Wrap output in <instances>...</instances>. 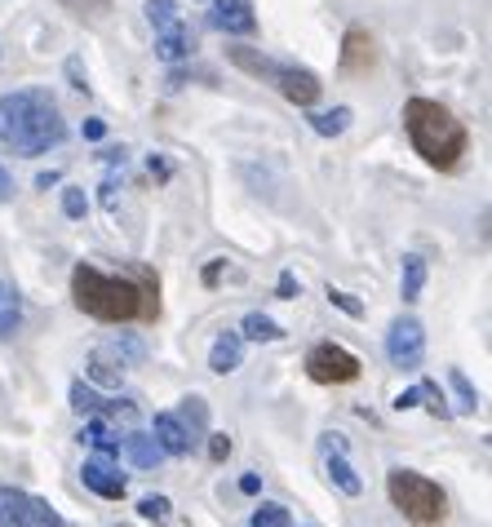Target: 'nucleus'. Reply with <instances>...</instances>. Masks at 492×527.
<instances>
[{
    "label": "nucleus",
    "mask_w": 492,
    "mask_h": 527,
    "mask_svg": "<svg viewBox=\"0 0 492 527\" xmlns=\"http://www.w3.org/2000/svg\"><path fill=\"white\" fill-rule=\"evenodd\" d=\"M71 302L98 324H156L160 319V284L156 271L133 266L129 275H107L80 262L71 271Z\"/></svg>",
    "instance_id": "1"
},
{
    "label": "nucleus",
    "mask_w": 492,
    "mask_h": 527,
    "mask_svg": "<svg viewBox=\"0 0 492 527\" xmlns=\"http://www.w3.org/2000/svg\"><path fill=\"white\" fill-rule=\"evenodd\" d=\"M63 138H67V120L49 89L0 93V151L36 160V155L63 147Z\"/></svg>",
    "instance_id": "2"
},
{
    "label": "nucleus",
    "mask_w": 492,
    "mask_h": 527,
    "mask_svg": "<svg viewBox=\"0 0 492 527\" xmlns=\"http://www.w3.org/2000/svg\"><path fill=\"white\" fill-rule=\"evenodd\" d=\"M404 133H408V142H413V151L439 173H453L470 151L466 124L435 98H408L404 102Z\"/></svg>",
    "instance_id": "3"
},
{
    "label": "nucleus",
    "mask_w": 492,
    "mask_h": 527,
    "mask_svg": "<svg viewBox=\"0 0 492 527\" xmlns=\"http://www.w3.org/2000/svg\"><path fill=\"white\" fill-rule=\"evenodd\" d=\"M386 488H391V505L413 527H444L448 496L435 479H426V474H417V470H391Z\"/></svg>",
    "instance_id": "4"
},
{
    "label": "nucleus",
    "mask_w": 492,
    "mask_h": 527,
    "mask_svg": "<svg viewBox=\"0 0 492 527\" xmlns=\"http://www.w3.org/2000/svg\"><path fill=\"white\" fill-rule=\"evenodd\" d=\"M360 372V359L337 341H320V346L306 350V377L315 386H351V381H360Z\"/></svg>",
    "instance_id": "5"
},
{
    "label": "nucleus",
    "mask_w": 492,
    "mask_h": 527,
    "mask_svg": "<svg viewBox=\"0 0 492 527\" xmlns=\"http://www.w3.org/2000/svg\"><path fill=\"white\" fill-rule=\"evenodd\" d=\"M0 527H67V519L45 501L23 488H0Z\"/></svg>",
    "instance_id": "6"
},
{
    "label": "nucleus",
    "mask_w": 492,
    "mask_h": 527,
    "mask_svg": "<svg viewBox=\"0 0 492 527\" xmlns=\"http://www.w3.org/2000/svg\"><path fill=\"white\" fill-rule=\"evenodd\" d=\"M386 355H391V364L404 368V372L422 368V359H426V328H422V319L399 315L395 324L386 328Z\"/></svg>",
    "instance_id": "7"
},
{
    "label": "nucleus",
    "mask_w": 492,
    "mask_h": 527,
    "mask_svg": "<svg viewBox=\"0 0 492 527\" xmlns=\"http://www.w3.org/2000/svg\"><path fill=\"white\" fill-rule=\"evenodd\" d=\"M337 67H342V76H364V71H373L377 67V40L368 36L364 27H346Z\"/></svg>",
    "instance_id": "8"
},
{
    "label": "nucleus",
    "mask_w": 492,
    "mask_h": 527,
    "mask_svg": "<svg viewBox=\"0 0 492 527\" xmlns=\"http://www.w3.org/2000/svg\"><path fill=\"white\" fill-rule=\"evenodd\" d=\"M209 27H213V31H227V36H253V31H258V14H253V0H213Z\"/></svg>",
    "instance_id": "9"
},
{
    "label": "nucleus",
    "mask_w": 492,
    "mask_h": 527,
    "mask_svg": "<svg viewBox=\"0 0 492 527\" xmlns=\"http://www.w3.org/2000/svg\"><path fill=\"white\" fill-rule=\"evenodd\" d=\"M275 89H280L293 107H315V102H320V93H324V85L315 80V71H306V67H280Z\"/></svg>",
    "instance_id": "10"
},
{
    "label": "nucleus",
    "mask_w": 492,
    "mask_h": 527,
    "mask_svg": "<svg viewBox=\"0 0 492 527\" xmlns=\"http://www.w3.org/2000/svg\"><path fill=\"white\" fill-rule=\"evenodd\" d=\"M80 479H85V488H89V492L107 496V501H120V496L129 492V479L116 470V465H111V457H94V461H85Z\"/></svg>",
    "instance_id": "11"
},
{
    "label": "nucleus",
    "mask_w": 492,
    "mask_h": 527,
    "mask_svg": "<svg viewBox=\"0 0 492 527\" xmlns=\"http://www.w3.org/2000/svg\"><path fill=\"white\" fill-rule=\"evenodd\" d=\"M120 452L133 461V470H160V461H164V448L156 443V434H142V430H129L120 439Z\"/></svg>",
    "instance_id": "12"
},
{
    "label": "nucleus",
    "mask_w": 492,
    "mask_h": 527,
    "mask_svg": "<svg viewBox=\"0 0 492 527\" xmlns=\"http://www.w3.org/2000/svg\"><path fill=\"white\" fill-rule=\"evenodd\" d=\"M156 443L164 448V457H187L191 448H196V443H191V434L182 430V421L173 417V412H156Z\"/></svg>",
    "instance_id": "13"
},
{
    "label": "nucleus",
    "mask_w": 492,
    "mask_h": 527,
    "mask_svg": "<svg viewBox=\"0 0 492 527\" xmlns=\"http://www.w3.org/2000/svg\"><path fill=\"white\" fill-rule=\"evenodd\" d=\"M227 58H231L240 71H249L253 80H266V85H275V76H280V67H284V62L266 58V54H258V49H249V45H231Z\"/></svg>",
    "instance_id": "14"
},
{
    "label": "nucleus",
    "mask_w": 492,
    "mask_h": 527,
    "mask_svg": "<svg viewBox=\"0 0 492 527\" xmlns=\"http://www.w3.org/2000/svg\"><path fill=\"white\" fill-rule=\"evenodd\" d=\"M191 49H196V40H191V31L182 23L156 31V58L169 62V67H173V62H182V58H191Z\"/></svg>",
    "instance_id": "15"
},
{
    "label": "nucleus",
    "mask_w": 492,
    "mask_h": 527,
    "mask_svg": "<svg viewBox=\"0 0 492 527\" xmlns=\"http://www.w3.org/2000/svg\"><path fill=\"white\" fill-rule=\"evenodd\" d=\"M324 474H328V483H333V488L342 492V496H360V492H364L360 474L351 470V461H346V452L328 448V452H324Z\"/></svg>",
    "instance_id": "16"
},
{
    "label": "nucleus",
    "mask_w": 492,
    "mask_h": 527,
    "mask_svg": "<svg viewBox=\"0 0 492 527\" xmlns=\"http://www.w3.org/2000/svg\"><path fill=\"white\" fill-rule=\"evenodd\" d=\"M80 443L98 452V457H120V434L107 417H85V430H80Z\"/></svg>",
    "instance_id": "17"
},
{
    "label": "nucleus",
    "mask_w": 492,
    "mask_h": 527,
    "mask_svg": "<svg viewBox=\"0 0 492 527\" xmlns=\"http://www.w3.org/2000/svg\"><path fill=\"white\" fill-rule=\"evenodd\" d=\"M240 364H244V337L240 333H222L209 350V368L218 372V377H227V372H235Z\"/></svg>",
    "instance_id": "18"
},
{
    "label": "nucleus",
    "mask_w": 492,
    "mask_h": 527,
    "mask_svg": "<svg viewBox=\"0 0 492 527\" xmlns=\"http://www.w3.org/2000/svg\"><path fill=\"white\" fill-rule=\"evenodd\" d=\"M18 328H23V297H18L14 284H5V279H0V341L14 337Z\"/></svg>",
    "instance_id": "19"
},
{
    "label": "nucleus",
    "mask_w": 492,
    "mask_h": 527,
    "mask_svg": "<svg viewBox=\"0 0 492 527\" xmlns=\"http://www.w3.org/2000/svg\"><path fill=\"white\" fill-rule=\"evenodd\" d=\"M173 417L182 421V430L191 434V443H196L200 434H209V403H204L200 395H187V399H182V408L173 412Z\"/></svg>",
    "instance_id": "20"
},
{
    "label": "nucleus",
    "mask_w": 492,
    "mask_h": 527,
    "mask_svg": "<svg viewBox=\"0 0 492 527\" xmlns=\"http://www.w3.org/2000/svg\"><path fill=\"white\" fill-rule=\"evenodd\" d=\"M426 288V262L417 253H404V266H399V297L404 302H417Z\"/></svg>",
    "instance_id": "21"
},
{
    "label": "nucleus",
    "mask_w": 492,
    "mask_h": 527,
    "mask_svg": "<svg viewBox=\"0 0 492 527\" xmlns=\"http://www.w3.org/2000/svg\"><path fill=\"white\" fill-rule=\"evenodd\" d=\"M351 116H355L351 107H333V111H311L306 120H311V129L320 133V138H342V133L351 129Z\"/></svg>",
    "instance_id": "22"
},
{
    "label": "nucleus",
    "mask_w": 492,
    "mask_h": 527,
    "mask_svg": "<svg viewBox=\"0 0 492 527\" xmlns=\"http://www.w3.org/2000/svg\"><path fill=\"white\" fill-rule=\"evenodd\" d=\"M98 355L102 359H120V368H133V364H142L147 346H142L138 337H116V341H107V346H98Z\"/></svg>",
    "instance_id": "23"
},
{
    "label": "nucleus",
    "mask_w": 492,
    "mask_h": 527,
    "mask_svg": "<svg viewBox=\"0 0 492 527\" xmlns=\"http://www.w3.org/2000/svg\"><path fill=\"white\" fill-rule=\"evenodd\" d=\"M244 341H280L284 337V328L280 324H275V319L271 315H262V310H253V315H244Z\"/></svg>",
    "instance_id": "24"
},
{
    "label": "nucleus",
    "mask_w": 492,
    "mask_h": 527,
    "mask_svg": "<svg viewBox=\"0 0 492 527\" xmlns=\"http://www.w3.org/2000/svg\"><path fill=\"white\" fill-rule=\"evenodd\" d=\"M71 412H80V417H98L102 412V395L89 381H71Z\"/></svg>",
    "instance_id": "25"
},
{
    "label": "nucleus",
    "mask_w": 492,
    "mask_h": 527,
    "mask_svg": "<svg viewBox=\"0 0 492 527\" xmlns=\"http://www.w3.org/2000/svg\"><path fill=\"white\" fill-rule=\"evenodd\" d=\"M138 519H147V523H169L173 519V501L169 496H160V492H151V496H142L138 501Z\"/></svg>",
    "instance_id": "26"
},
{
    "label": "nucleus",
    "mask_w": 492,
    "mask_h": 527,
    "mask_svg": "<svg viewBox=\"0 0 492 527\" xmlns=\"http://www.w3.org/2000/svg\"><path fill=\"white\" fill-rule=\"evenodd\" d=\"M448 386L457 390V403H461V412H479V390L470 386V377L461 368H453L448 372Z\"/></svg>",
    "instance_id": "27"
},
{
    "label": "nucleus",
    "mask_w": 492,
    "mask_h": 527,
    "mask_svg": "<svg viewBox=\"0 0 492 527\" xmlns=\"http://www.w3.org/2000/svg\"><path fill=\"white\" fill-rule=\"evenodd\" d=\"M178 0H147V23L156 27V31H164V27H173L178 23Z\"/></svg>",
    "instance_id": "28"
},
{
    "label": "nucleus",
    "mask_w": 492,
    "mask_h": 527,
    "mask_svg": "<svg viewBox=\"0 0 492 527\" xmlns=\"http://www.w3.org/2000/svg\"><path fill=\"white\" fill-rule=\"evenodd\" d=\"M324 297H328V306H337L342 315H351V319H360V315H364V302H360V297H351L346 288H333V284H328V288H324Z\"/></svg>",
    "instance_id": "29"
},
{
    "label": "nucleus",
    "mask_w": 492,
    "mask_h": 527,
    "mask_svg": "<svg viewBox=\"0 0 492 527\" xmlns=\"http://www.w3.org/2000/svg\"><path fill=\"white\" fill-rule=\"evenodd\" d=\"M253 523H258V527H293L289 510H284V505H271V501L253 510Z\"/></svg>",
    "instance_id": "30"
},
{
    "label": "nucleus",
    "mask_w": 492,
    "mask_h": 527,
    "mask_svg": "<svg viewBox=\"0 0 492 527\" xmlns=\"http://www.w3.org/2000/svg\"><path fill=\"white\" fill-rule=\"evenodd\" d=\"M417 390H422V403L430 408V417H439V421H448V417H453V408L444 403V395H439V386H435V381H422Z\"/></svg>",
    "instance_id": "31"
},
{
    "label": "nucleus",
    "mask_w": 492,
    "mask_h": 527,
    "mask_svg": "<svg viewBox=\"0 0 492 527\" xmlns=\"http://www.w3.org/2000/svg\"><path fill=\"white\" fill-rule=\"evenodd\" d=\"M89 377H94L98 386H120V368H111L98 350H94V359H89Z\"/></svg>",
    "instance_id": "32"
},
{
    "label": "nucleus",
    "mask_w": 492,
    "mask_h": 527,
    "mask_svg": "<svg viewBox=\"0 0 492 527\" xmlns=\"http://www.w3.org/2000/svg\"><path fill=\"white\" fill-rule=\"evenodd\" d=\"M63 213L76 217V222L89 213V200H85V191H80V186H67V191H63Z\"/></svg>",
    "instance_id": "33"
},
{
    "label": "nucleus",
    "mask_w": 492,
    "mask_h": 527,
    "mask_svg": "<svg viewBox=\"0 0 492 527\" xmlns=\"http://www.w3.org/2000/svg\"><path fill=\"white\" fill-rule=\"evenodd\" d=\"M147 173H151L156 182H169V178H173V164L164 160V155H147Z\"/></svg>",
    "instance_id": "34"
},
{
    "label": "nucleus",
    "mask_w": 492,
    "mask_h": 527,
    "mask_svg": "<svg viewBox=\"0 0 492 527\" xmlns=\"http://www.w3.org/2000/svg\"><path fill=\"white\" fill-rule=\"evenodd\" d=\"M297 293H302V284H297V279H293V271H284V275H280V284H275V297H284V302H293Z\"/></svg>",
    "instance_id": "35"
},
{
    "label": "nucleus",
    "mask_w": 492,
    "mask_h": 527,
    "mask_svg": "<svg viewBox=\"0 0 492 527\" xmlns=\"http://www.w3.org/2000/svg\"><path fill=\"white\" fill-rule=\"evenodd\" d=\"M209 457L213 461H227L231 457V439H227V434H209Z\"/></svg>",
    "instance_id": "36"
},
{
    "label": "nucleus",
    "mask_w": 492,
    "mask_h": 527,
    "mask_svg": "<svg viewBox=\"0 0 492 527\" xmlns=\"http://www.w3.org/2000/svg\"><path fill=\"white\" fill-rule=\"evenodd\" d=\"M63 5H71L76 14H102V9H107L111 0H63Z\"/></svg>",
    "instance_id": "37"
},
{
    "label": "nucleus",
    "mask_w": 492,
    "mask_h": 527,
    "mask_svg": "<svg viewBox=\"0 0 492 527\" xmlns=\"http://www.w3.org/2000/svg\"><path fill=\"white\" fill-rule=\"evenodd\" d=\"M67 76H71V85L76 89L89 93V80H85V71H80V58H67Z\"/></svg>",
    "instance_id": "38"
},
{
    "label": "nucleus",
    "mask_w": 492,
    "mask_h": 527,
    "mask_svg": "<svg viewBox=\"0 0 492 527\" xmlns=\"http://www.w3.org/2000/svg\"><path fill=\"white\" fill-rule=\"evenodd\" d=\"M222 271H227V257H218V262H209V266H204V284H218V279H222Z\"/></svg>",
    "instance_id": "39"
},
{
    "label": "nucleus",
    "mask_w": 492,
    "mask_h": 527,
    "mask_svg": "<svg viewBox=\"0 0 492 527\" xmlns=\"http://www.w3.org/2000/svg\"><path fill=\"white\" fill-rule=\"evenodd\" d=\"M116 178H107V182H102V209H111V213H116Z\"/></svg>",
    "instance_id": "40"
},
{
    "label": "nucleus",
    "mask_w": 492,
    "mask_h": 527,
    "mask_svg": "<svg viewBox=\"0 0 492 527\" xmlns=\"http://www.w3.org/2000/svg\"><path fill=\"white\" fill-rule=\"evenodd\" d=\"M422 403V390H404V395H395V408L404 412V408H417Z\"/></svg>",
    "instance_id": "41"
},
{
    "label": "nucleus",
    "mask_w": 492,
    "mask_h": 527,
    "mask_svg": "<svg viewBox=\"0 0 492 527\" xmlns=\"http://www.w3.org/2000/svg\"><path fill=\"white\" fill-rule=\"evenodd\" d=\"M80 133H85L89 142H98L102 133H107V124H102V120H85V124H80Z\"/></svg>",
    "instance_id": "42"
},
{
    "label": "nucleus",
    "mask_w": 492,
    "mask_h": 527,
    "mask_svg": "<svg viewBox=\"0 0 492 527\" xmlns=\"http://www.w3.org/2000/svg\"><path fill=\"white\" fill-rule=\"evenodd\" d=\"M9 200H14V178L0 169V204H9Z\"/></svg>",
    "instance_id": "43"
},
{
    "label": "nucleus",
    "mask_w": 492,
    "mask_h": 527,
    "mask_svg": "<svg viewBox=\"0 0 492 527\" xmlns=\"http://www.w3.org/2000/svg\"><path fill=\"white\" fill-rule=\"evenodd\" d=\"M102 160H107V164H125L129 151L125 147H102Z\"/></svg>",
    "instance_id": "44"
},
{
    "label": "nucleus",
    "mask_w": 492,
    "mask_h": 527,
    "mask_svg": "<svg viewBox=\"0 0 492 527\" xmlns=\"http://www.w3.org/2000/svg\"><path fill=\"white\" fill-rule=\"evenodd\" d=\"M258 488H262V479H258V474H244V479H240V492H244V496H253Z\"/></svg>",
    "instance_id": "45"
},
{
    "label": "nucleus",
    "mask_w": 492,
    "mask_h": 527,
    "mask_svg": "<svg viewBox=\"0 0 492 527\" xmlns=\"http://www.w3.org/2000/svg\"><path fill=\"white\" fill-rule=\"evenodd\" d=\"M58 178H63V173H58V169H49V173H40V178H36V186H40V191H49V186H54Z\"/></svg>",
    "instance_id": "46"
},
{
    "label": "nucleus",
    "mask_w": 492,
    "mask_h": 527,
    "mask_svg": "<svg viewBox=\"0 0 492 527\" xmlns=\"http://www.w3.org/2000/svg\"><path fill=\"white\" fill-rule=\"evenodd\" d=\"M253 527H258V523H253Z\"/></svg>",
    "instance_id": "47"
}]
</instances>
